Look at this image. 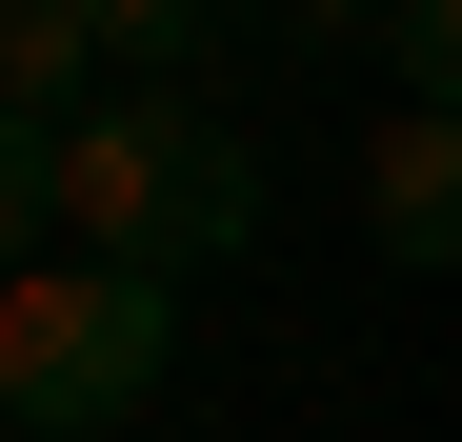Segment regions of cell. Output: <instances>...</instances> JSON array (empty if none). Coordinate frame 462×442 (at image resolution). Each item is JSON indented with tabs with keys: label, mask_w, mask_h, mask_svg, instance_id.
<instances>
[{
	"label": "cell",
	"mask_w": 462,
	"mask_h": 442,
	"mask_svg": "<svg viewBox=\"0 0 462 442\" xmlns=\"http://www.w3.org/2000/svg\"><path fill=\"white\" fill-rule=\"evenodd\" d=\"M60 242L81 262H141V281H201L262 242V141L221 121L201 81H121L60 121Z\"/></svg>",
	"instance_id": "1"
},
{
	"label": "cell",
	"mask_w": 462,
	"mask_h": 442,
	"mask_svg": "<svg viewBox=\"0 0 462 442\" xmlns=\"http://www.w3.org/2000/svg\"><path fill=\"white\" fill-rule=\"evenodd\" d=\"M162 362H181V281H141V262H21L0 281V422L21 442H101L162 402Z\"/></svg>",
	"instance_id": "2"
},
{
	"label": "cell",
	"mask_w": 462,
	"mask_h": 442,
	"mask_svg": "<svg viewBox=\"0 0 462 442\" xmlns=\"http://www.w3.org/2000/svg\"><path fill=\"white\" fill-rule=\"evenodd\" d=\"M362 242L382 262H462V101H402L362 141Z\"/></svg>",
	"instance_id": "3"
},
{
	"label": "cell",
	"mask_w": 462,
	"mask_h": 442,
	"mask_svg": "<svg viewBox=\"0 0 462 442\" xmlns=\"http://www.w3.org/2000/svg\"><path fill=\"white\" fill-rule=\"evenodd\" d=\"M81 101H121V60H101V21L81 0H0V121H81Z\"/></svg>",
	"instance_id": "4"
},
{
	"label": "cell",
	"mask_w": 462,
	"mask_h": 442,
	"mask_svg": "<svg viewBox=\"0 0 462 442\" xmlns=\"http://www.w3.org/2000/svg\"><path fill=\"white\" fill-rule=\"evenodd\" d=\"M81 21H101V60H121V81H201L242 0H81Z\"/></svg>",
	"instance_id": "5"
},
{
	"label": "cell",
	"mask_w": 462,
	"mask_h": 442,
	"mask_svg": "<svg viewBox=\"0 0 462 442\" xmlns=\"http://www.w3.org/2000/svg\"><path fill=\"white\" fill-rule=\"evenodd\" d=\"M21 262H60V141L0 121V281H21Z\"/></svg>",
	"instance_id": "6"
},
{
	"label": "cell",
	"mask_w": 462,
	"mask_h": 442,
	"mask_svg": "<svg viewBox=\"0 0 462 442\" xmlns=\"http://www.w3.org/2000/svg\"><path fill=\"white\" fill-rule=\"evenodd\" d=\"M382 60H402V101H462V0H382Z\"/></svg>",
	"instance_id": "7"
},
{
	"label": "cell",
	"mask_w": 462,
	"mask_h": 442,
	"mask_svg": "<svg viewBox=\"0 0 462 442\" xmlns=\"http://www.w3.org/2000/svg\"><path fill=\"white\" fill-rule=\"evenodd\" d=\"M282 21H301V41H362V21H382V0H282Z\"/></svg>",
	"instance_id": "8"
},
{
	"label": "cell",
	"mask_w": 462,
	"mask_h": 442,
	"mask_svg": "<svg viewBox=\"0 0 462 442\" xmlns=\"http://www.w3.org/2000/svg\"><path fill=\"white\" fill-rule=\"evenodd\" d=\"M0 442H21V422H0Z\"/></svg>",
	"instance_id": "9"
}]
</instances>
